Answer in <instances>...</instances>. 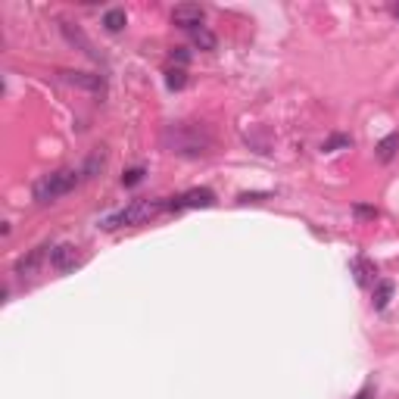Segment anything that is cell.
I'll list each match as a JSON object with an SVG mask.
<instances>
[{
    "mask_svg": "<svg viewBox=\"0 0 399 399\" xmlns=\"http://www.w3.org/2000/svg\"><path fill=\"white\" fill-rule=\"evenodd\" d=\"M162 141L178 156H203V153H209V147H212V134L203 125H172Z\"/></svg>",
    "mask_w": 399,
    "mask_h": 399,
    "instance_id": "1",
    "label": "cell"
},
{
    "mask_svg": "<svg viewBox=\"0 0 399 399\" xmlns=\"http://www.w3.org/2000/svg\"><path fill=\"white\" fill-rule=\"evenodd\" d=\"M81 181V172L75 168H56V172L44 175V178L35 181L31 193H35V203L47 206V203H56L60 197H66L69 190H75V184Z\"/></svg>",
    "mask_w": 399,
    "mask_h": 399,
    "instance_id": "2",
    "label": "cell"
},
{
    "mask_svg": "<svg viewBox=\"0 0 399 399\" xmlns=\"http://www.w3.org/2000/svg\"><path fill=\"white\" fill-rule=\"evenodd\" d=\"M162 209H166V203H162V200H134L128 209H122V212H116V215L106 218L103 228H118V224H143V222H150V218L159 215Z\"/></svg>",
    "mask_w": 399,
    "mask_h": 399,
    "instance_id": "3",
    "label": "cell"
},
{
    "mask_svg": "<svg viewBox=\"0 0 399 399\" xmlns=\"http://www.w3.org/2000/svg\"><path fill=\"white\" fill-rule=\"evenodd\" d=\"M209 206H215V193L209 190V187H190V190H184L181 197H172L166 203V209H209Z\"/></svg>",
    "mask_w": 399,
    "mask_h": 399,
    "instance_id": "4",
    "label": "cell"
},
{
    "mask_svg": "<svg viewBox=\"0 0 399 399\" xmlns=\"http://www.w3.org/2000/svg\"><path fill=\"white\" fill-rule=\"evenodd\" d=\"M203 19H206V10L200 3H181L172 10V25H178L184 31L203 28Z\"/></svg>",
    "mask_w": 399,
    "mask_h": 399,
    "instance_id": "5",
    "label": "cell"
},
{
    "mask_svg": "<svg viewBox=\"0 0 399 399\" xmlns=\"http://www.w3.org/2000/svg\"><path fill=\"white\" fill-rule=\"evenodd\" d=\"M50 265H53L56 272H72V268L81 265V259L72 243H60V247H50Z\"/></svg>",
    "mask_w": 399,
    "mask_h": 399,
    "instance_id": "6",
    "label": "cell"
},
{
    "mask_svg": "<svg viewBox=\"0 0 399 399\" xmlns=\"http://www.w3.org/2000/svg\"><path fill=\"white\" fill-rule=\"evenodd\" d=\"M66 85H75V87H85V91H103V78L94 72H60Z\"/></svg>",
    "mask_w": 399,
    "mask_h": 399,
    "instance_id": "7",
    "label": "cell"
},
{
    "mask_svg": "<svg viewBox=\"0 0 399 399\" xmlns=\"http://www.w3.org/2000/svg\"><path fill=\"white\" fill-rule=\"evenodd\" d=\"M353 274H355V281H359V287H371L378 268H374L371 259H365V256H355V259H353Z\"/></svg>",
    "mask_w": 399,
    "mask_h": 399,
    "instance_id": "8",
    "label": "cell"
},
{
    "mask_svg": "<svg viewBox=\"0 0 399 399\" xmlns=\"http://www.w3.org/2000/svg\"><path fill=\"white\" fill-rule=\"evenodd\" d=\"M396 150H399V131H390V134L378 143V159L380 162H390L393 156H396Z\"/></svg>",
    "mask_w": 399,
    "mask_h": 399,
    "instance_id": "9",
    "label": "cell"
},
{
    "mask_svg": "<svg viewBox=\"0 0 399 399\" xmlns=\"http://www.w3.org/2000/svg\"><path fill=\"white\" fill-rule=\"evenodd\" d=\"M390 299H393V281H380L378 287H374V309L378 312H384L387 305H390Z\"/></svg>",
    "mask_w": 399,
    "mask_h": 399,
    "instance_id": "10",
    "label": "cell"
},
{
    "mask_svg": "<svg viewBox=\"0 0 399 399\" xmlns=\"http://www.w3.org/2000/svg\"><path fill=\"white\" fill-rule=\"evenodd\" d=\"M190 41L197 44L200 50H215V47H218V37L212 35L206 25H203V28H193V31H190Z\"/></svg>",
    "mask_w": 399,
    "mask_h": 399,
    "instance_id": "11",
    "label": "cell"
},
{
    "mask_svg": "<svg viewBox=\"0 0 399 399\" xmlns=\"http://www.w3.org/2000/svg\"><path fill=\"white\" fill-rule=\"evenodd\" d=\"M44 249H47V247H37V249H31L28 259H19V262H16V274H31V272H35V265L41 262Z\"/></svg>",
    "mask_w": 399,
    "mask_h": 399,
    "instance_id": "12",
    "label": "cell"
},
{
    "mask_svg": "<svg viewBox=\"0 0 399 399\" xmlns=\"http://www.w3.org/2000/svg\"><path fill=\"white\" fill-rule=\"evenodd\" d=\"M349 147H353V137L349 134H330L321 150L324 153H334V150H349Z\"/></svg>",
    "mask_w": 399,
    "mask_h": 399,
    "instance_id": "13",
    "label": "cell"
},
{
    "mask_svg": "<svg viewBox=\"0 0 399 399\" xmlns=\"http://www.w3.org/2000/svg\"><path fill=\"white\" fill-rule=\"evenodd\" d=\"M166 85H168V91H181V87L187 85V72H184V69H168Z\"/></svg>",
    "mask_w": 399,
    "mask_h": 399,
    "instance_id": "14",
    "label": "cell"
},
{
    "mask_svg": "<svg viewBox=\"0 0 399 399\" xmlns=\"http://www.w3.org/2000/svg\"><path fill=\"white\" fill-rule=\"evenodd\" d=\"M103 25H106V31H122L125 28V10H109L103 16Z\"/></svg>",
    "mask_w": 399,
    "mask_h": 399,
    "instance_id": "15",
    "label": "cell"
},
{
    "mask_svg": "<svg viewBox=\"0 0 399 399\" xmlns=\"http://www.w3.org/2000/svg\"><path fill=\"white\" fill-rule=\"evenodd\" d=\"M97 168H103V153H94L91 159H87V166H85V172H81V178H94V175H97Z\"/></svg>",
    "mask_w": 399,
    "mask_h": 399,
    "instance_id": "16",
    "label": "cell"
},
{
    "mask_svg": "<svg viewBox=\"0 0 399 399\" xmlns=\"http://www.w3.org/2000/svg\"><path fill=\"white\" fill-rule=\"evenodd\" d=\"M143 175H147V172H143L141 166H137V168H128V172L122 175V184H125V187H134V184H141V181H143Z\"/></svg>",
    "mask_w": 399,
    "mask_h": 399,
    "instance_id": "17",
    "label": "cell"
},
{
    "mask_svg": "<svg viewBox=\"0 0 399 399\" xmlns=\"http://www.w3.org/2000/svg\"><path fill=\"white\" fill-rule=\"evenodd\" d=\"M353 212H355V215H359V218H371V222H374V218H378V215H380V212H378V209H374V206H362V203H359V206H355V209H353Z\"/></svg>",
    "mask_w": 399,
    "mask_h": 399,
    "instance_id": "18",
    "label": "cell"
},
{
    "mask_svg": "<svg viewBox=\"0 0 399 399\" xmlns=\"http://www.w3.org/2000/svg\"><path fill=\"white\" fill-rule=\"evenodd\" d=\"M172 56H175V60H178V62H187V60H190V53H187V47H175V50H172Z\"/></svg>",
    "mask_w": 399,
    "mask_h": 399,
    "instance_id": "19",
    "label": "cell"
},
{
    "mask_svg": "<svg viewBox=\"0 0 399 399\" xmlns=\"http://www.w3.org/2000/svg\"><path fill=\"white\" fill-rule=\"evenodd\" d=\"M355 399H371V387H365V390H362V393H359V396H355Z\"/></svg>",
    "mask_w": 399,
    "mask_h": 399,
    "instance_id": "20",
    "label": "cell"
},
{
    "mask_svg": "<svg viewBox=\"0 0 399 399\" xmlns=\"http://www.w3.org/2000/svg\"><path fill=\"white\" fill-rule=\"evenodd\" d=\"M393 16H396V19H399V3H393Z\"/></svg>",
    "mask_w": 399,
    "mask_h": 399,
    "instance_id": "21",
    "label": "cell"
}]
</instances>
